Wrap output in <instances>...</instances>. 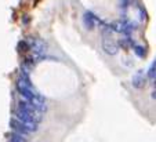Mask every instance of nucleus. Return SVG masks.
<instances>
[{
	"mask_svg": "<svg viewBox=\"0 0 156 142\" xmlns=\"http://www.w3.org/2000/svg\"><path fill=\"white\" fill-rule=\"evenodd\" d=\"M17 90L22 97H25L28 99V102L36 106L39 110H46V101L44 98L33 88L32 83H27L22 79H20L17 81Z\"/></svg>",
	"mask_w": 156,
	"mask_h": 142,
	"instance_id": "1",
	"label": "nucleus"
},
{
	"mask_svg": "<svg viewBox=\"0 0 156 142\" xmlns=\"http://www.w3.org/2000/svg\"><path fill=\"white\" fill-rule=\"evenodd\" d=\"M15 116L22 123H33V124H37L39 121L41 120V115H33V113L25 112V110L17 109L15 110Z\"/></svg>",
	"mask_w": 156,
	"mask_h": 142,
	"instance_id": "2",
	"label": "nucleus"
},
{
	"mask_svg": "<svg viewBox=\"0 0 156 142\" xmlns=\"http://www.w3.org/2000/svg\"><path fill=\"white\" fill-rule=\"evenodd\" d=\"M102 48L106 54H109V55H115V54H118V51H119V46L116 44L111 37H105L102 40Z\"/></svg>",
	"mask_w": 156,
	"mask_h": 142,
	"instance_id": "3",
	"label": "nucleus"
},
{
	"mask_svg": "<svg viewBox=\"0 0 156 142\" xmlns=\"http://www.w3.org/2000/svg\"><path fill=\"white\" fill-rule=\"evenodd\" d=\"M11 128L15 131V133L21 134V135H27V134H29V130H28L27 127H25V124L22 123V121L20 120H11Z\"/></svg>",
	"mask_w": 156,
	"mask_h": 142,
	"instance_id": "4",
	"label": "nucleus"
},
{
	"mask_svg": "<svg viewBox=\"0 0 156 142\" xmlns=\"http://www.w3.org/2000/svg\"><path fill=\"white\" fill-rule=\"evenodd\" d=\"M95 21H98V19H97V17H95L93 12H90V11L84 12V15H83V22H84L86 28H87L88 30L93 29V28L95 26Z\"/></svg>",
	"mask_w": 156,
	"mask_h": 142,
	"instance_id": "5",
	"label": "nucleus"
},
{
	"mask_svg": "<svg viewBox=\"0 0 156 142\" xmlns=\"http://www.w3.org/2000/svg\"><path fill=\"white\" fill-rule=\"evenodd\" d=\"M17 109L25 110V112L33 113V115H40V112H39L37 108L33 106L30 102H25V101H20V102H18V108H17Z\"/></svg>",
	"mask_w": 156,
	"mask_h": 142,
	"instance_id": "6",
	"label": "nucleus"
},
{
	"mask_svg": "<svg viewBox=\"0 0 156 142\" xmlns=\"http://www.w3.org/2000/svg\"><path fill=\"white\" fill-rule=\"evenodd\" d=\"M133 86L136 87V88H142L145 86V77L142 76L141 72H138L136 76L133 77Z\"/></svg>",
	"mask_w": 156,
	"mask_h": 142,
	"instance_id": "7",
	"label": "nucleus"
},
{
	"mask_svg": "<svg viewBox=\"0 0 156 142\" xmlns=\"http://www.w3.org/2000/svg\"><path fill=\"white\" fill-rule=\"evenodd\" d=\"M17 48H18V51H20V53H27V51L30 50V48H29V44H28L27 40H22V42L18 43Z\"/></svg>",
	"mask_w": 156,
	"mask_h": 142,
	"instance_id": "8",
	"label": "nucleus"
},
{
	"mask_svg": "<svg viewBox=\"0 0 156 142\" xmlns=\"http://www.w3.org/2000/svg\"><path fill=\"white\" fill-rule=\"evenodd\" d=\"M155 62L151 64V68L149 71H148V79L151 80V81H155V74H156V71H155Z\"/></svg>",
	"mask_w": 156,
	"mask_h": 142,
	"instance_id": "9",
	"label": "nucleus"
},
{
	"mask_svg": "<svg viewBox=\"0 0 156 142\" xmlns=\"http://www.w3.org/2000/svg\"><path fill=\"white\" fill-rule=\"evenodd\" d=\"M134 53H136L138 57H145L147 51H145V48L141 47V46H136V47H134Z\"/></svg>",
	"mask_w": 156,
	"mask_h": 142,
	"instance_id": "10",
	"label": "nucleus"
},
{
	"mask_svg": "<svg viewBox=\"0 0 156 142\" xmlns=\"http://www.w3.org/2000/svg\"><path fill=\"white\" fill-rule=\"evenodd\" d=\"M131 3H133V0H120V7L123 10H126Z\"/></svg>",
	"mask_w": 156,
	"mask_h": 142,
	"instance_id": "11",
	"label": "nucleus"
}]
</instances>
